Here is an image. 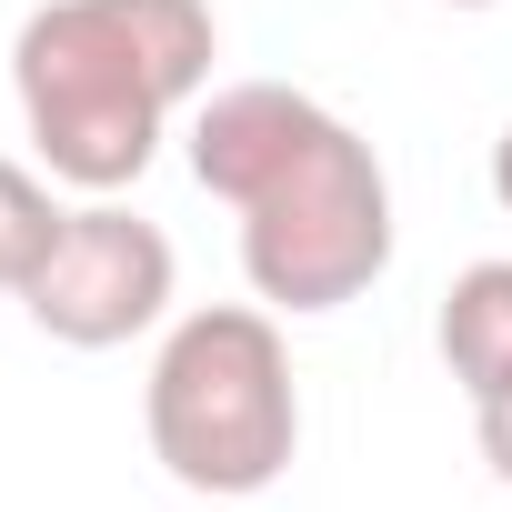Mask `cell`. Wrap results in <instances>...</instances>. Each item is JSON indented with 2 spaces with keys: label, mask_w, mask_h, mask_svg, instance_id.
<instances>
[{
  "label": "cell",
  "mask_w": 512,
  "mask_h": 512,
  "mask_svg": "<svg viewBox=\"0 0 512 512\" xmlns=\"http://www.w3.org/2000/svg\"><path fill=\"white\" fill-rule=\"evenodd\" d=\"M442 11H502V0H442Z\"/></svg>",
  "instance_id": "9"
},
{
  "label": "cell",
  "mask_w": 512,
  "mask_h": 512,
  "mask_svg": "<svg viewBox=\"0 0 512 512\" xmlns=\"http://www.w3.org/2000/svg\"><path fill=\"white\" fill-rule=\"evenodd\" d=\"M472 442H482V462H492V482H512V382H502L492 402H472Z\"/></svg>",
  "instance_id": "7"
},
{
  "label": "cell",
  "mask_w": 512,
  "mask_h": 512,
  "mask_svg": "<svg viewBox=\"0 0 512 512\" xmlns=\"http://www.w3.org/2000/svg\"><path fill=\"white\" fill-rule=\"evenodd\" d=\"M211 0H41L11 41V91L51 181L121 201L181 101L211 91Z\"/></svg>",
  "instance_id": "2"
},
{
  "label": "cell",
  "mask_w": 512,
  "mask_h": 512,
  "mask_svg": "<svg viewBox=\"0 0 512 512\" xmlns=\"http://www.w3.org/2000/svg\"><path fill=\"white\" fill-rule=\"evenodd\" d=\"M61 221H71V211L51 201V181H41V171L0 161V292H31V272L51 262Z\"/></svg>",
  "instance_id": "6"
},
{
  "label": "cell",
  "mask_w": 512,
  "mask_h": 512,
  "mask_svg": "<svg viewBox=\"0 0 512 512\" xmlns=\"http://www.w3.org/2000/svg\"><path fill=\"white\" fill-rule=\"evenodd\" d=\"M171 282H181V262H171L161 221H141L121 201H81L61 221V241H51V262L31 272L21 312L61 352H121V342H141L171 312Z\"/></svg>",
  "instance_id": "4"
},
{
  "label": "cell",
  "mask_w": 512,
  "mask_h": 512,
  "mask_svg": "<svg viewBox=\"0 0 512 512\" xmlns=\"http://www.w3.org/2000/svg\"><path fill=\"white\" fill-rule=\"evenodd\" d=\"M191 181L241 211V282L292 322L362 302L392 272L382 151L292 81H221L191 111Z\"/></svg>",
  "instance_id": "1"
},
{
  "label": "cell",
  "mask_w": 512,
  "mask_h": 512,
  "mask_svg": "<svg viewBox=\"0 0 512 512\" xmlns=\"http://www.w3.org/2000/svg\"><path fill=\"white\" fill-rule=\"evenodd\" d=\"M492 201H502V221H512V121H502V141H492Z\"/></svg>",
  "instance_id": "8"
},
{
  "label": "cell",
  "mask_w": 512,
  "mask_h": 512,
  "mask_svg": "<svg viewBox=\"0 0 512 512\" xmlns=\"http://www.w3.org/2000/svg\"><path fill=\"white\" fill-rule=\"evenodd\" d=\"M141 432L181 492H211V502L272 492L302 452V382H292V342H282L272 302L181 312L171 342L151 352Z\"/></svg>",
  "instance_id": "3"
},
{
  "label": "cell",
  "mask_w": 512,
  "mask_h": 512,
  "mask_svg": "<svg viewBox=\"0 0 512 512\" xmlns=\"http://www.w3.org/2000/svg\"><path fill=\"white\" fill-rule=\"evenodd\" d=\"M432 342H442V372L462 382V402H492V392L512 382V262H472V272H452Z\"/></svg>",
  "instance_id": "5"
}]
</instances>
